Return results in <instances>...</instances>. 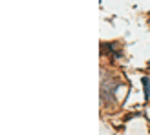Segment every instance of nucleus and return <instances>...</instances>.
<instances>
[{
	"label": "nucleus",
	"instance_id": "f257e3e1",
	"mask_svg": "<svg viewBox=\"0 0 150 135\" xmlns=\"http://www.w3.org/2000/svg\"><path fill=\"white\" fill-rule=\"evenodd\" d=\"M119 88V82L112 80V82H103V88H101V97L103 101H110L114 99V91Z\"/></svg>",
	"mask_w": 150,
	"mask_h": 135
},
{
	"label": "nucleus",
	"instance_id": "f03ea898",
	"mask_svg": "<svg viewBox=\"0 0 150 135\" xmlns=\"http://www.w3.org/2000/svg\"><path fill=\"white\" fill-rule=\"evenodd\" d=\"M143 84H145V99L150 97V80L146 77H143Z\"/></svg>",
	"mask_w": 150,
	"mask_h": 135
}]
</instances>
